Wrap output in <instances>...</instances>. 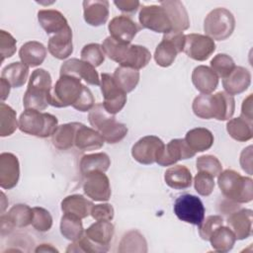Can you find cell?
<instances>
[{"label":"cell","instance_id":"277c9868","mask_svg":"<svg viewBox=\"0 0 253 253\" xmlns=\"http://www.w3.org/2000/svg\"><path fill=\"white\" fill-rule=\"evenodd\" d=\"M88 120L90 125L101 133L104 140L110 144L117 143L127 134V127L122 123H118L115 115L110 114L102 103L95 104L89 111Z\"/></svg>","mask_w":253,"mask_h":253},{"label":"cell","instance_id":"d4e9b609","mask_svg":"<svg viewBox=\"0 0 253 253\" xmlns=\"http://www.w3.org/2000/svg\"><path fill=\"white\" fill-rule=\"evenodd\" d=\"M251 83V73L242 66H235L233 71L224 79L222 86L225 92L231 96L238 95L248 89Z\"/></svg>","mask_w":253,"mask_h":253},{"label":"cell","instance_id":"83f0119b","mask_svg":"<svg viewBox=\"0 0 253 253\" xmlns=\"http://www.w3.org/2000/svg\"><path fill=\"white\" fill-rule=\"evenodd\" d=\"M94 204L84 196L74 194L65 197L61 201V211L63 213L71 214L79 218H85L91 213Z\"/></svg>","mask_w":253,"mask_h":253},{"label":"cell","instance_id":"816d5d0a","mask_svg":"<svg viewBox=\"0 0 253 253\" xmlns=\"http://www.w3.org/2000/svg\"><path fill=\"white\" fill-rule=\"evenodd\" d=\"M114 208L110 204H99L93 206L91 210V216L99 221V220H112L114 217Z\"/></svg>","mask_w":253,"mask_h":253},{"label":"cell","instance_id":"db71d44e","mask_svg":"<svg viewBox=\"0 0 253 253\" xmlns=\"http://www.w3.org/2000/svg\"><path fill=\"white\" fill-rule=\"evenodd\" d=\"M240 165L241 168L248 174H252V146L244 148L240 155Z\"/></svg>","mask_w":253,"mask_h":253},{"label":"cell","instance_id":"836d02e7","mask_svg":"<svg viewBox=\"0 0 253 253\" xmlns=\"http://www.w3.org/2000/svg\"><path fill=\"white\" fill-rule=\"evenodd\" d=\"M213 98V119L217 121H227L229 120L235 110V101L233 96L227 94L226 92L219 91L212 95Z\"/></svg>","mask_w":253,"mask_h":253},{"label":"cell","instance_id":"e0dca14e","mask_svg":"<svg viewBox=\"0 0 253 253\" xmlns=\"http://www.w3.org/2000/svg\"><path fill=\"white\" fill-rule=\"evenodd\" d=\"M195 154L196 152L190 148L184 138H175L165 145V149L156 163L160 166H170L179 160L192 158Z\"/></svg>","mask_w":253,"mask_h":253},{"label":"cell","instance_id":"6da1fadb","mask_svg":"<svg viewBox=\"0 0 253 253\" xmlns=\"http://www.w3.org/2000/svg\"><path fill=\"white\" fill-rule=\"evenodd\" d=\"M49 105L55 108L72 106L79 112H87L95 105L91 90L81 83V79L71 75H60L51 89Z\"/></svg>","mask_w":253,"mask_h":253},{"label":"cell","instance_id":"74e56055","mask_svg":"<svg viewBox=\"0 0 253 253\" xmlns=\"http://www.w3.org/2000/svg\"><path fill=\"white\" fill-rule=\"evenodd\" d=\"M209 240L211 241V245L213 250L224 253L233 248L236 238L229 227L221 225L213 231Z\"/></svg>","mask_w":253,"mask_h":253},{"label":"cell","instance_id":"603a6c76","mask_svg":"<svg viewBox=\"0 0 253 253\" xmlns=\"http://www.w3.org/2000/svg\"><path fill=\"white\" fill-rule=\"evenodd\" d=\"M47 49L49 53L57 59H65L71 55L73 51L71 28L68 26L63 31L50 37Z\"/></svg>","mask_w":253,"mask_h":253},{"label":"cell","instance_id":"9f6ffc18","mask_svg":"<svg viewBox=\"0 0 253 253\" xmlns=\"http://www.w3.org/2000/svg\"><path fill=\"white\" fill-rule=\"evenodd\" d=\"M0 85H1V100L2 102L4 100H6L9 96V93H10V88H11V85L4 79V78H1L0 79Z\"/></svg>","mask_w":253,"mask_h":253},{"label":"cell","instance_id":"bcb514c9","mask_svg":"<svg viewBox=\"0 0 253 253\" xmlns=\"http://www.w3.org/2000/svg\"><path fill=\"white\" fill-rule=\"evenodd\" d=\"M33 213L32 225L36 230L45 232L51 228L52 216L47 210L41 207H35L33 208Z\"/></svg>","mask_w":253,"mask_h":253},{"label":"cell","instance_id":"52a82bcc","mask_svg":"<svg viewBox=\"0 0 253 253\" xmlns=\"http://www.w3.org/2000/svg\"><path fill=\"white\" fill-rule=\"evenodd\" d=\"M235 28L233 14L225 8L211 10L204 21V31L208 37L215 41L228 39Z\"/></svg>","mask_w":253,"mask_h":253},{"label":"cell","instance_id":"6f0895ef","mask_svg":"<svg viewBox=\"0 0 253 253\" xmlns=\"http://www.w3.org/2000/svg\"><path fill=\"white\" fill-rule=\"evenodd\" d=\"M35 252H58V250L50 244H41L35 249Z\"/></svg>","mask_w":253,"mask_h":253},{"label":"cell","instance_id":"ee69618b","mask_svg":"<svg viewBox=\"0 0 253 253\" xmlns=\"http://www.w3.org/2000/svg\"><path fill=\"white\" fill-rule=\"evenodd\" d=\"M234 68L235 63L233 59L225 53H218L211 60V69L216 74L217 77L222 79L227 77Z\"/></svg>","mask_w":253,"mask_h":253},{"label":"cell","instance_id":"60d3db41","mask_svg":"<svg viewBox=\"0 0 253 253\" xmlns=\"http://www.w3.org/2000/svg\"><path fill=\"white\" fill-rule=\"evenodd\" d=\"M119 252H147L146 240L139 231L130 230L123 236L120 242Z\"/></svg>","mask_w":253,"mask_h":253},{"label":"cell","instance_id":"2e32d148","mask_svg":"<svg viewBox=\"0 0 253 253\" xmlns=\"http://www.w3.org/2000/svg\"><path fill=\"white\" fill-rule=\"evenodd\" d=\"M60 75L75 76L93 86L100 85V78L96 68L82 59L70 58L64 61L60 66Z\"/></svg>","mask_w":253,"mask_h":253},{"label":"cell","instance_id":"f5cc1de1","mask_svg":"<svg viewBox=\"0 0 253 253\" xmlns=\"http://www.w3.org/2000/svg\"><path fill=\"white\" fill-rule=\"evenodd\" d=\"M114 4L120 11L126 14H134L140 6L139 1L136 0H119L114 1Z\"/></svg>","mask_w":253,"mask_h":253},{"label":"cell","instance_id":"cb8c5ba5","mask_svg":"<svg viewBox=\"0 0 253 253\" xmlns=\"http://www.w3.org/2000/svg\"><path fill=\"white\" fill-rule=\"evenodd\" d=\"M83 16L85 22L93 27L104 25L109 18V2L107 0L83 1Z\"/></svg>","mask_w":253,"mask_h":253},{"label":"cell","instance_id":"d6a6232c","mask_svg":"<svg viewBox=\"0 0 253 253\" xmlns=\"http://www.w3.org/2000/svg\"><path fill=\"white\" fill-rule=\"evenodd\" d=\"M165 183L172 189L183 190L192 185V174L184 165H175L164 173Z\"/></svg>","mask_w":253,"mask_h":253},{"label":"cell","instance_id":"5bb4252c","mask_svg":"<svg viewBox=\"0 0 253 253\" xmlns=\"http://www.w3.org/2000/svg\"><path fill=\"white\" fill-rule=\"evenodd\" d=\"M83 191L87 197L97 202H107L111 198V185L105 172L94 171L84 176Z\"/></svg>","mask_w":253,"mask_h":253},{"label":"cell","instance_id":"ab89813d","mask_svg":"<svg viewBox=\"0 0 253 253\" xmlns=\"http://www.w3.org/2000/svg\"><path fill=\"white\" fill-rule=\"evenodd\" d=\"M60 232L70 241L78 240L84 233L81 218L64 213L60 219Z\"/></svg>","mask_w":253,"mask_h":253},{"label":"cell","instance_id":"8fae6325","mask_svg":"<svg viewBox=\"0 0 253 253\" xmlns=\"http://www.w3.org/2000/svg\"><path fill=\"white\" fill-rule=\"evenodd\" d=\"M138 20L142 28L155 33L165 35L173 31L168 15L160 5L142 6L138 14Z\"/></svg>","mask_w":253,"mask_h":253},{"label":"cell","instance_id":"f907efd6","mask_svg":"<svg viewBox=\"0 0 253 253\" xmlns=\"http://www.w3.org/2000/svg\"><path fill=\"white\" fill-rule=\"evenodd\" d=\"M16 40L8 32L0 31V49H1V61L5 58L11 57L16 52Z\"/></svg>","mask_w":253,"mask_h":253},{"label":"cell","instance_id":"7402d4cb","mask_svg":"<svg viewBox=\"0 0 253 253\" xmlns=\"http://www.w3.org/2000/svg\"><path fill=\"white\" fill-rule=\"evenodd\" d=\"M226 223L234 233L236 239H246L252 234V211L241 209L233 211L228 216Z\"/></svg>","mask_w":253,"mask_h":253},{"label":"cell","instance_id":"d6986e66","mask_svg":"<svg viewBox=\"0 0 253 253\" xmlns=\"http://www.w3.org/2000/svg\"><path fill=\"white\" fill-rule=\"evenodd\" d=\"M108 29L113 39L122 42L130 43L139 32L140 27L129 17L121 15L111 20Z\"/></svg>","mask_w":253,"mask_h":253},{"label":"cell","instance_id":"9a60e30c","mask_svg":"<svg viewBox=\"0 0 253 253\" xmlns=\"http://www.w3.org/2000/svg\"><path fill=\"white\" fill-rule=\"evenodd\" d=\"M33 209L25 204L14 205L6 214L1 215V234L10 232L14 227H25L33 221Z\"/></svg>","mask_w":253,"mask_h":253},{"label":"cell","instance_id":"ffe728a7","mask_svg":"<svg viewBox=\"0 0 253 253\" xmlns=\"http://www.w3.org/2000/svg\"><path fill=\"white\" fill-rule=\"evenodd\" d=\"M115 232L114 224L110 220H99L92 223L85 231V236L96 244L102 252L109 250V244Z\"/></svg>","mask_w":253,"mask_h":253},{"label":"cell","instance_id":"4316f807","mask_svg":"<svg viewBox=\"0 0 253 253\" xmlns=\"http://www.w3.org/2000/svg\"><path fill=\"white\" fill-rule=\"evenodd\" d=\"M104 138L99 131L80 124L76 135L74 145L83 151H91L101 148L104 145Z\"/></svg>","mask_w":253,"mask_h":253},{"label":"cell","instance_id":"ac0fdd59","mask_svg":"<svg viewBox=\"0 0 253 253\" xmlns=\"http://www.w3.org/2000/svg\"><path fill=\"white\" fill-rule=\"evenodd\" d=\"M20 178V163L18 157L10 152L0 154V186L2 189L14 188Z\"/></svg>","mask_w":253,"mask_h":253},{"label":"cell","instance_id":"f6af8a7d","mask_svg":"<svg viewBox=\"0 0 253 253\" xmlns=\"http://www.w3.org/2000/svg\"><path fill=\"white\" fill-rule=\"evenodd\" d=\"M81 59L95 68L100 66L105 60V53L102 48V45L99 43H88L84 45L81 50Z\"/></svg>","mask_w":253,"mask_h":253},{"label":"cell","instance_id":"681fc988","mask_svg":"<svg viewBox=\"0 0 253 253\" xmlns=\"http://www.w3.org/2000/svg\"><path fill=\"white\" fill-rule=\"evenodd\" d=\"M223 224V218L220 215H209L206 219L198 225L199 226V234L204 240H209L213 231Z\"/></svg>","mask_w":253,"mask_h":253},{"label":"cell","instance_id":"3957f363","mask_svg":"<svg viewBox=\"0 0 253 253\" xmlns=\"http://www.w3.org/2000/svg\"><path fill=\"white\" fill-rule=\"evenodd\" d=\"M52 80L48 71L38 68L30 76L27 90L24 94L23 105L25 109L43 111L49 105V97L52 89Z\"/></svg>","mask_w":253,"mask_h":253},{"label":"cell","instance_id":"9c48e42d","mask_svg":"<svg viewBox=\"0 0 253 253\" xmlns=\"http://www.w3.org/2000/svg\"><path fill=\"white\" fill-rule=\"evenodd\" d=\"M205 207L202 201L190 194L179 196L174 203V212L177 217L187 223L199 225L205 218Z\"/></svg>","mask_w":253,"mask_h":253},{"label":"cell","instance_id":"d590c367","mask_svg":"<svg viewBox=\"0 0 253 253\" xmlns=\"http://www.w3.org/2000/svg\"><path fill=\"white\" fill-rule=\"evenodd\" d=\"M29 76V67L23 62H12L6 65L1 72V78H4L13 88L22 87Z\"/></svg>","mask_w":253,"mask_h":253},{"label":"cell","instance_id":"1f68e13d","mask_svg":"<svg viewBox=\"0 0 253 253\" xmlns=\"http://www.w3.org/2000/svg\"><path fill=\"white\" fill-rule=\"evenodd\" d=\"M80 123H68L57 126L51 136L52 144L60 150L71 148L75 143V135Z\"/></svg>","mask_w":253,"mask_h":253},{"label":"cell","instance_id":"ba28073f","mask_svg":"<svg viewBox=\"0 0 253 253\" xmlns=\"http://www.w3.org/2000/svg\"><path fill=\"white\" fill-rule=\"evenodd\" d=\"M185 43V35L180 32H170L165 34L160 43L154 51V59L157 65L161 67L170 66L179 52L183 51Z\"/></svg>","mask_w":253,"mask_h":253},{"label":"cell","instance_id":"f546056e","mask_svg":"<svg viewBox=\"0 0 253 253\" xmlns=\"http://www.w3.org/2000/svg\"><path fill=\"white\" fill-rule=\"evenodd\" d=\"M46 56V48L37 41H31L24 43L19 50L21 61L28 67H36L41 65Z\"/></svg>","mask_w":253,"mask_h":253},{"label":"cell","instance_id":"4dcf8cb0","mask_svg":"<svg viewBox=\"0 0 253 253\" xmlns=\"http://www.w3.org/2000/svg\"><path fill=\"white\" fill-rule=\"evenodd\" d=\"M190 148L195 152H203L213 144V134L206 127H196L190 129L184 138Z\"/></svg>","mask_w":253,"mask_h":253},{"label":"cell","instance_id":"7dc6e473","mask_svg":"<svg viewBox=\"0 0 253 253\" xmlns=\"http://www.w3.org/2000/svg\"><path fill=\"white\" fill-rule=\"evenodd\" d=\"M196 165L199 171L207 172L213 177L218 176L219 173L222 171V165L220 161L215 156L210 154L198 157Z\"/></svg>","mask_w":253,"mask_h":253},{"label":"cell","instance_id":"8d00e7d4","mask_svg":"<svg viewBox=\"0 0 253 253\" xmlns=\"http://www.w3.org/2000/svg\"><path fill=\"white\" fill-rule=\"evenodd\" d=\"M253 124L242 117L231 119L226 124V130L229 135L237 141H248L253 136Z\"/></svg>","mask_w":253,"mask_h":253},{"label":"cell","instance_id":"30bf717a","mask_svg":"<svg viewBox=\"0 0 253 253\" xmlns=\"http://www.w3.org/2000/svg\"><path fill=\"white\" fill-rule=\"evenodd\" d=\"M165 149L164 142L156 135H146L138 139L131 148V155L140 164L155 163Z\"/></svg>","mask_w":253,"mask_h":253},{"label":"cell","instance_id":"484cf974","mask_svg":"<svg viewBox=\"0 0 253 253\" xmlns=\"http://www.w3.org/2000/svg\"><path fill=\"white\" fill-rule=\"evenodd\" d=\"M192 82L202 94H211L218 85V77L206 65H199L192 72Z\"/></svg>","mask_w":253,"mask_h":253},{"label":"cell","instance_id":"7a4b0ae2","mask_svg":"<svg viewBox=\"0 0 253 253\" xmlns=\"http://www.w3.org/2000/svg\"><path fill=\"white\" fill-rule=\"evenodd\" d=\"M102 48L111 60L136 70L145 67L151 59V53L145 46L122 42L111 36L104 40Z\"/></svg>","mask_w":253,"mask_h":253},{"label":"cell","instance_id":"11a10c76","mask_svg":"<svg viewBox=\"0 0 253 253\" xmlns=\"http://www.w3.org/2000/svg\"><path fill=\"white\" fill-rule=\"evenodd\" d=\"M240 117L253 122L252 117V94H250L242 103L241 107V115Z\"/></svg>","mask_w":253,"mask_h":253},{"label":"cell","instance_id":"c3c4849f","mask_svg":"<svg viewBox=\"0 0 253 253\" xmlns=\"http://www.w3.org/2000/svg\"><path fill=\"white\" fill-rule=\"evenodd\" d=\"M213 176L207 172L199 171L194 178V186L197 193L201 196H210L214 189Z\"/></svg>","mask_w":253,"mask_h":253},{"label":"cell","instance_id":"8992f818","mask_svg":"<svg viewBox=\"0 0 253 253\" xmlns=\"http://www.w3.org/2000/svg\"><path fill=\"white\" fill-rule=\"evenodd\" d=\"M57 126L55 116L33 109H26L19 118V128L22 132L42 138L52 136Z\"/></svg>","mask_w":253,"mask_h":253},{"label":"cell","instance_id":"5b68a950","mask_svg":"<svg viewBox=\"0 0 253 253\" xmlns=\"http://www.w3.org/2000/svg\"><path fill=\"white\" fill-rule=\"evenodd\" d=\"M217 184L222 195L231 202L244 204L253 199L252 179L241 176L232 169L221 171L217 176Z\"/></svg>","mask_w":253,"mask_h":253},{"label":"cell","instance_id":"f1b7e54d","mask_svg":"<svg viewBox=\"0 0 253 253\" xmlns=\"http://www.w3.org/2000/svg\"><path fill=\"white\" fill-rule=\"evenodd\" d=\"M38 21L47 35H55L69 26L63 14L53 9L40 10L38 12Z\"/></svg>","mask_w":253,"mask_h":253},{"label":"cell","instance_id":"7bdbcfd3","mask_svg":"<svg viewBox=\"0 0 253 253\" xmlns=\"http://www.w3.org/2000/svg\"><path fill=\"white\" fill-rule=\"evenodd\" d=\"M194 114L205 120L213 119V98L211 94H202L197 96L192 104Z\"/></svg>","mask_w":253,"mask_h":253},{"label":"cell","instance_id":"44dd1931","mask_svg":"<svg viewBox=\"0 0 253 253\" xmlns=\"http://www.w3.org/2000/svg\"><path fill=\"white\" fill-rule=\"evenodd\" d=\"M160 6L167 13L172 25V32H180L189 29L190 19L184 4L179 0L160 1Z\"/></svg>","mask_w":253,"mask_h":253},{"label":"cell","instance_id":"e575fe53","mask_svg":"<svg viewBox=\"0 0 253 253\" xmlns=\"http://www.w3.org/2000/svg\"><path fill=\"white\" fill-rule=\"evenodd\" d=\"M111 165L110 157L105 152H98L92 154L83 155L80 159V171L83 176L94 172L101 171L106 172Z\"/></svg>","mask_w":253,"mask_h":253},{"label":"cell","instance_id":"f35d334b","mask_svg":"<svg viewBox=\"0 0 253 253\" xmlns=\"http://www.w3.org/2000/svg\"><path fill=\"white\" fill-rule=\"evenodd\" d=\"M139 71L133 68L119 66L115 69L113 78L116 84L126 94L131 92L139 81Z\"/></svg>","mask_w":253,"mask_h":253},{"label":"cell","instance_id":"680465c9","mask_svg":"<svg viewBox=\"0 0 253 253\" xmlns=\"http://www.w3.org/2000/svg\"><path fill=\"white\" fill-rule=\"evenodd\" d=\"M1 197H2V208H1V211L3 212L4 210L6 209V206H5V204H4V200H5V195H4V193H1Z\"/></svg>","mask_w":253,"mask_h":253},{"label":"cell","instance_id":"4fadbf2b","mask_svg":"<svg viewBox=\"0 0 253 253\" xmlns=\"http://www.w3.org/2000/svg\"><path fill=\"white\" fill-rule=\"evenodd\" d=\"M214 50L215 43L210 37L201 34L185 35L183 51L190 58L198 61H205L213 53Z\"/></svg>","mask_w":253,"mask_h":253},{"label":"cell","instance_id":"b9f144b4","mask_svg":"<svg viewBox=\"0 0 253 253\" xmlns=\"http://www.w3.org/2000/svg\"><path fill=\"white\" fill-rule=\"evenodd\" d=\"M17 127H19V124L15 110L2 102L0 104V135L2 137L9 136L15 132Z\"/></svg>","mask_w":253,"mask_h":253},{"label":"cell","instance_id":"7c38bea8","mask_svg":"<svg viewBox=\"0 0 253 253\" xmlns=\"http://www.w3.org/2000/svg\"><path fill=\"white\" fill-rule=\"evenodd\" d=\"M101 92L104 97V108L112 115L122 111L126 103V94L116 84L113 76L109 73L101 74Z\"/></svg>","mask_w":253,"mask_h":253}]
</instances>
